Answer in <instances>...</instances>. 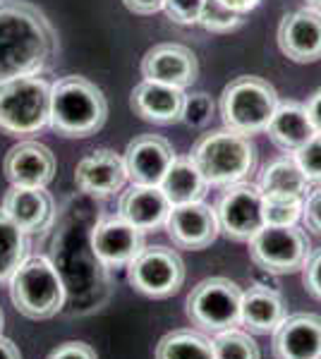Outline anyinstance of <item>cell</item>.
<instances>
[{"instance_id":"1","label":"cell","mask_w":321,"mask_h":359,"mask_svg":"<svg viewBox=\"0 0 321 359\" xmlns=\"http://www.w3.org/2000/svg\"><path fill=\"white\" fill-rule=\"evenodd\" d=\"M58 55V32L37 5L0 0V82L41 74Z\"/></svg>"},{"instance_id":"2","label":"cell","mask_w":321,"mask_h":359,"mask_svg":"<svg viewBox=\"0 0 321 359\" xmlns=\"http://www.w3.org/2000/svg\"><path fill=\"white\" fill-rule=\"evenodd\" d=\"M108 101L103 91L86 77L67 74L51 84L48 127L67 139L91 137L106 125Z\"/></svg>"},{"instance_id":"3","label":"cell","mask_w":321,"mask_h":359,"mask_svg":"<svg viewBox=\"0 0 321 359\" xmlns=\"http://www.w3.org/2000/svg\"><path fill=\"white\" fill-rule=\"evenodd\" d=\"M190 158L197 163L209 184L228 187V184L244 182V177L254 172L256 147L252 137L237 135L223 127L197 139Z\"/></svg>"},{"instance_id":"4","label":"cell","mask_w":321,"mask_h":359,"mask_svg":"<svg viewBox=\"0 0 321 359\" xmlns=\"http://www.w3.org/2000/svg\"><path fill=\"white\" fill-rule=\"evenodd\" d=\"M51 84L39 74L0 82V132L29 137L48 127Z\"/></svg>"},{"instance_id":"5","label":"cell","mask_w":321,"mask_h":359,"mask_svg":"<svg viewBox=\"0 0 321 359\" xmlns=\"http://www.w3.org/2000/svg\"><path fill=\"white\" fill-rule=\"evenodd\" d=\"M10 299L22 316L53 318L65 304V283L46 257H27L10 278Z\"/></svg>"},{"instance_id":"6","label":"cell","mask_w":321,"mask_h":359,"mask_svg":"<svg viewBox=\"0 0 321 359\" xmlns=\"http://www.w3.org/2000/svg\"><path fill=\"white\" fill-rule=\"evenodd\" d=\"M278 94L261 77H237L223 89L218 101V111L223 125L237 135L252 137L268 127L278 108Z\"/></svg>"},{"instance_id":"7","label":"cell","mask_w":321,"mask_h":359,"mask_svg":"<svg viewBox=\"0 0 321 359\" xmlns=\"http://www.w3.org/2000/svg\"><path fill=\"white\" fill-rule=\"evenodd\" d=\"M242 290L230 278L214 276L197 283L188 297V318L202 333L218 335L240 323Z\"/></svg>"},{"instance_id":"8","label":"cell","mask_w":321,"mask_h":359,"mask_svg":"<svg viewBox=\"0 0 321 359\" xmlns=\"http://www.w3.org/2000/svg\"><path fill=\"white\" fill-rule=\"evenodd\" d=\"M312 245L305 230L297 225H264V228L249 240V259L256 269L273 276L297 273L307 264Z\"/></svg>"},{"instance_id":"9","label":"cell","mask_w":321,"mask_h":359,"mask_svg":"<svg viewBox=\"0 0 321 359\" xmlns=\"http://www.w3.org/2000/svg\"><path fill=\"white\" fill-rule=\"evenodd\" d=\"M127 278L137 292L154 299L173 297L185 283V262L171 247H144L127 266Z\"/></svg>"},{"instance_id":"10","label":"cell","mask_w":321,"mask_h":359,"mask_svg":"<svg viewBox=\"0 0 321 359\" xmlns=\"http://www.w3.org/2000/svg\"><path fill=\"white\" fill-rule=\"evenodd\" d=\"M221 233L235 242H249L266 225L264 194L256 184H228L216 206Z\"/></svg>"},{"instance_id":"11","label":"cell","mask_w":321,"mask_h":359,"mask_svg":"<svg viewBox=\"0 0 321 359\" xmlns=\"http://www.w3.org/2000/svg\"><path fill=\"white\" fill-rule=\"evenodd\" d=\"M166 230L178 249L197 252V249H207L214 245L221 233V225L216 208L204 204V201H195V204L173 206L168 213Z\"/></svg>"},{"instance_id":"12","label":"cell","mask_w":321,"mask_h":359,"mask_svg":"<svg viewBox=\"0 0 321 359\" xmlns=\"http://www.w3.org/2000/svg\"><path fill=\"white\" fill-rule=\"evenodd\" d=\"M122 158H125L127 180H132V184L159 187L163 175L175 161V149L166 137L139 135L127 144Z\"/></svg>"},{"instance_id":"13","label":"cell","mask_w":321,"mask_h":359,"mask_svg":"<svg viewBox=\"0 0 321 359\" xmlns=\"http://www.w3.org/2000/svg\"><path fill=\"white\" fill-rule=\"evenodd\" d=\"M199 74L195 50L183 43H159L142 57V77L149 82L188 89Z\"/></svg>"},{"instance_id":"14","label":"cell","mask_w":321,"mask_h":359,"mask_svg":"<svg viewBox=\"0 0 321 359\" xmlns=\"http://www.w3.org/2000/svg\"><path fill=\"white\" fill-rule=\"evenodd\" d=\"M91 247H94L96 259L106 269H125L144 249V233L122 221L120 216L106 218L94 228Z\"/></svg>"},{"instance_id":"15","label":"cell","mask_w":321,"mask_h":359,"mask_svg":"<svg viewBox=\"0 0 321 359\" xmlns=\"http://www.w3.org/2000/svg\"><path fill=\"white\" fill-rule=\"evenodd\" d=\"M0 211L13 221L22 233L34 235L51 228L55 218V201L46 187H10L5 192Z\"/></svg>"},{"instance_id":"16","label":"cell","mask_w":321,"mask_h":359,"mask_svg":"<svg viewBox=\"0 0 321 359\" xmlns=\"http://www.w3.org/2000/svg\"><path fill=\"white\" fill-rule=\"evenodd\" d=\"M3 170L15 187H46L55 177V154L41 142H20L5 156Z\"/></svg>"},{"instance_id":"17","label":"cell","mask_w":321,"mask_h":359,"mask_svg":"<svg viewBox=\"0 0 321 359\" xmlns=\"http://www.w3.org/2000/svg\"><path fill=\"white\" fill-rule=\"evenodd\" d=\"M278 46L293 62L321 60V13L302 8L285 15L278 25Z\"/></svg>"},{"instance_id":"18","label":"cell","mask_w":321,"mask_h":359,"mask_svg":"<svg viewBox=\"0 0 321 359\" xmlns=\"http://www.w3.org/2000/svg\"><path fill=\"white\" fill-rule=\"evenodd\" d=\"M74 182L81 192L91 196H110L120 192L127 182L125 158L110 149H98L77 163Z\"/></svg>"},{"instance_id":"19","label":"cell","mask_w":321,"mask_h":359,"mask_svg":"<svg viewBox=\"0 0 321 359\" xmlns=\"http://www.w3.org/2000/svg\"><path fill=\"white\" fill-rule=\"evenodd\" d=\"M321 352V316L293 314L285 316L273 331L276 359H317Z\"/></svg>"},{"instance_id":"20","label":"cell","mask_w":321,"mask_h":359,"mask_svg":"<svg viewBox=\"0 0 321 359\" xmlns=\"http://www.w3.org/2000/svg\"><path fill=\"white\" fill-rule=\"evenodd\" d=\"M130 106L134 115L154 125H173L183 120L185 89L161 82H139L132 89Z\"/></svg>"},{"instance_id":"21","label":"cell","mask_w":321,"mask_h":359,"mask_svg":"<svg viewBox=\"0 0 321 359\" xmlns=\"http://www.w3.org/2000/svg\"><path fill=\"white\" fill-rule=\"evenodd\" d=\"M171 201L161 192V187H149V184H132L127 192L120 194L118 216L122 221L134 225L142 233L156 230L166 225L168 213H171Z\"/></svg>"},{"instance_id":"22","label":"cell","mask_w":321,"mask_h":359,"mask_svg":"<svg viewBox=\"0 0 321 359\" xmlns=\"http://www.w3.org/2000/svg\"><path fill=\"white\" fill-rule=\"evenodd\" d=\"M266 132H268V139L285 154L300 151L309 139L317 135L312 120H309L305 103H297V101L278 103L273 118L268 120Z\"/></svg>"},{"instance_id":"23","label":"cell","mask_w":321,"mask_h":359,"mask_svg":"<svg viewBox=\"0 0 321 359\" xmlns=\"http://www.w3.org/2000/svg\"><path fill=\"white\" fill-rule=\"evenodd\" d=\"M285 318V302L283 297L271 287L252 285L242 292L240 306V323L249 333L268 335L273 333Z\"/></svg>"},{"instance_id":"24","label":"cell","mask_w":321,"mask_h":359,"mask_svg":"<svg viewBox=\"0 0 321 359\" xmlns=\"http://www.w3.org/2000/svg\"><path fill=\"white\" fill-rule=\"evenodd\" d=\"M261 194L266 199H307L309 194V180L302 172L300 163L295 161L293 154L281 156V158L271 161L259 175Z\"/></svg>"},{"instance_id":"25","label":"cell","mask_w":321,"mask_h":359,"mask_svg":"<svg viewBox=\"0 0 321 359\" xmlns=\"http://www.w3.org/2000/svg\"><path fill=\"white\" fill-rule=\"evenodd\" d=\"M159 187L166 194V199L171 201V206H183L202 201L211 184L207 182V177L202 175V170L190 156H185V158L175 156V161L168 168L166 175H163Z\"/></svg>"},{"instance_id":"26","label":"cell","mask_w":321,"mask_h":359,"mask_svg":"<svg viewBox=\"0 0 321 359\" xmlns=\"http://www.w3.org/2000/svg\"><path fill=\"white\" fill-rule=\"evenodd\" d=\"M156 359H216L214 340L192 328H180L163 335L156 345Z\"/></svg>"},{"instance_id":"27","label":"cell","mask_w":321,"mask_h":359,"mask_svg":"<svg viewBox=\"0 0 321 359\" xmlns=\"http://www.w3.org/2000/svg\"><path fill=\"white\" fill-rule=\"evenodd\" d=\"M29 254L27 233H22L17 225L0 211V285H8L15 271L25 264Z\"/></svg>"},{"instance_id":"28","label":"cell","mask_w":321,"mask_h":359,"mask_svg":"<svg viewBox=\"0 0 321 359\" xmlns=\"http://www.w3.org/2000/svg\"><path fill=\"white\" fill-rule=\"evenodd\" d=\"M214 355L216 359H261L259 345L252 335L237 328L214 335Z\"/></svg>"},{"instance_id":"29","label":"cell","mask_w":321,"mask_h":359,"mask_svg":"<svg viewBox=\"0 0 321 359\" xmlns=\"http://www.w3.org/2000/svg\"><path fill=\"white\" fill-rule=\"evenodd\" d=\"M242 22H244V15L230 10L228 5L221 3V0H204L197 25L211 34H228V32L240 29Z\"/></svg>"},{"instance_id":"30","label":"cell","mask_w":321,"mask_h":359,"mask_svg":"<svg viewBox=\"0 0 321 359\" xmlns=\"http://www.w3.org/2000/svg\"><path fill=\"white\" fill-rule=\"evenodd\" d=\"M302 199H266L264 196V218L266 225H295L302 218Z\"/></svg>"},{"instance_id":"31","label":"cell","mask_w":321,"mask_h":359,"mask_svg":"<svg viewBox=\"0 0 321 359\" xmlns=\"http://www.w3.org/2000/svg\"><path fill=\"white\" fill-rule=\"evenodd\" d=\"M214 115V101L207 91H197V94H185V106H183V120L180 123L190 127H204L209 125Z\"/></svg>"},{"instance_id":"32","label":"cell","mask_w":321,"mask_h":359,"mask_svg":"<svg viewBox=\"0 0 321 359\" xmlns=\"http://www.w3.org/2000/svg\"><path fill=\"white\" fill-rule=\"evenodd\" d=\"M295 161L309 182H321V135H314L300 151H295Z\"/></svg>"},{"instance_id":"33","label":"cell","mask_w":321,"mask_h":359,"mask_svg":"<svg viewBox=\"0 0 321 359\" xmlns=\"http://www.w3.org/2000/svg\"><path fill=\"white\" fill-rule=\"evenodd\" d=\"M202 5H204V0H166L163 10H166V15L171 17L175 25L192 27L199 22Z\"/></svg>"},{"instance_id":"34","label":"cell","mask_w":321,"mask_h":359,"mask_svg":"<svg viewBox=\"0 0 321 359\" xmlns=\"http://www.w3.org/2000/svg\"><path fill=\"white\" fill-rule=\"evenodd\" d=\"M302 283H305L307 292L321 302V249L309 254L307 264L302 266Z\"/></svg>"},{"instance_id":"35","label":"cell","mask_w":321,"mask_h":359,"mask_svg":"<svg viewBox=\"0 0 321 359\" xmlns=\"http://www.w3.org/2000/svg\"><path fill=\"white\" fill-rule=\"evenodd\" d=\"M302 218H305L307 230L321 235V187L312 189L302 204Z\"/></svg>"},{"instance_id":"36","label":"cell","mask_w":321,"mask_h":359,"mask_svg":"<svg viewBox=\"0 0 321 359\" xmlns=\"http://www.w3.org/2000/svg\"><path fill=\"white\" fill-rule=\"evenodd\" d=\"M48 359H96V352L91 345L86 343H63L58 345L53 352L48 355Z\"/></svg>"},{"instance_id":"37","label":"cell","mask_w":321,"mask_h":359,"mask_svg":"<svg viewBox=\"0 0 321 359\" xmlns=\"http://www.w3.org/2000/svg\"><path fill=\"white\" fill-rule=\"evenodd\" d=\"M122 3H125V8L134 15H154V13H159V10H163L166 0H122Z\"/></svg>"},{"instance_id":"38","label":"cell","mask_w":321,"mask_h":359,"mask_svg":"<svg viewBox=\"0 0 321 359\" xmlns=\"http://www.w3.org/2000/svg\"><path fill=\"white\" fill-rule=\"evenodd\" d=\"M305 108L309 113V120H312L314 130H317V135H321V89H317L312 96L307 98Z\"/></svg>"},{"instance_id":"39","label":"cell","mask_w":321,"mask_h":359,"mask_svg":"<svg viewBox=\"0 0 321 359\" xmlns=\"http://www.w3.org/2000/svg\"><path fill=\"white\" fill-rule=\"evenodd\" d=\"M223 5H228L230 10H235V13H240V15H247V13H252V10L256 8V5L261 3V0H221Z\"/></svg>"},{"instance_id":"40","label":"cell","mask_w":321,"mask_h":359,"mask_svg":"<svg viewBox=\"0 0 321 359\" xmlns=\"http://www.w3.org/2000/svg\"><path fill=\"white\" fill-rule=\"evenodd\" d=\"M0 359H22L17 345L10 338H3V335H0Z\"/></svg>"},{"instance_id":"41","label":"cell","mask_w":321,"mask_h":359,"mask_svg":"<svg viewBox=\"0 0 321 359\" xmlns=\"http://www.w3.org/2000/svg\"><path fill=\"white\" fill-rule=\"evenodd\" d=\"M307 3V8H312V10H317V13H321V0H305Z\"/></svg>"},{"instance_id":"42","label":"cell","mask_w":321,"mask_h":359,"mask_svg":"<svg viewBox=\"0 0 321 359\" xmlns=\"http://www.w3.org/2000/svg\"><path fill=\"white\" fill-rule=\"evenodd\" d=\"M3 326H5V314H3V309H0V335H3Z\"/></svg>"},{"instance_id":"43","label":"cell","mask_w":321,"mask_h":359,"mask_svg":"<svg viewBox=\"0 0 321 359\" xmlns=\"http://www.w3.org/2000/svg\"><path fill=\"white\" fill-rule=\"evenodd\" d=\"M317 359H321V352H319V357H317Z\"/></svg>"}]
</instances>
